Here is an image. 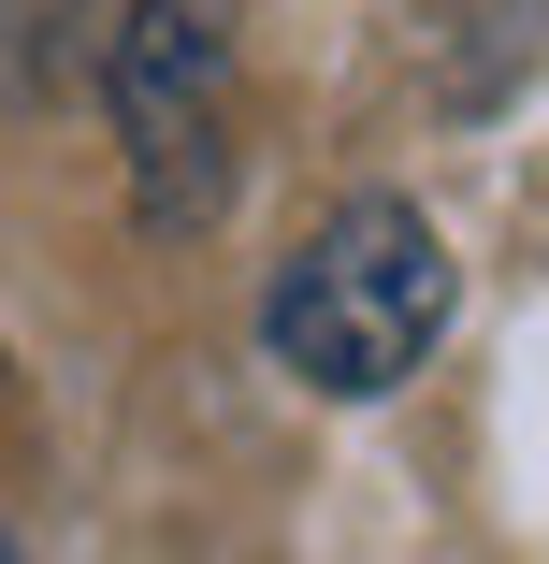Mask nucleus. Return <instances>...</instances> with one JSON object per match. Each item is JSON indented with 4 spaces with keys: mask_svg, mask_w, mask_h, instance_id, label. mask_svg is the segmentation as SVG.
Here are the masks:
<instances>
[{
    "mask_svg": "<svg viewBox=\"0 0 549 564\" xmlns=\"http://www.w3.org/2000/svg\"><path fill=\"white\" fill-rule=\"evenodd\" d=\"M275 362L304 391H333V405H376L391 377H419V348L449 333V247H433V217L419 203H333L318 232L275 261Z\"/></svg>",
    "mask_w": 549,
    "mask_h": 564,
    "instance_id": "obj_1",
    "label": "nucleus"
},
{
    "mask_svg": "<svg viewBox=\"0 0 549 564\" xmlns=\"http://www.w3.org/2000/svg\"><path fill=\"white\" fill-rule=\"evenodd\" d=\"M145 232H202L232 203V0H131L101 58Z\"/></svg>",
    "mask_w": 549,
    "mask_h": 564,
    "instance_id": "obj_2",
    "label": "nucleus"
}]
</instances>
